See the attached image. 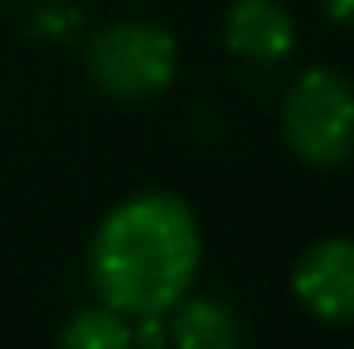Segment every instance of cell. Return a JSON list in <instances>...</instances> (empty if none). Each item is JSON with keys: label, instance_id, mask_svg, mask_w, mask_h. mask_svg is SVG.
<instances>
[{"label": "cell", "instance_id": "cell-9", "mask_svg": "<svg viewBox=\"0 0 354 349\" xmlns=\"http://www.w3.org/2000/svg\"><path fill=\"white\" fill-rule=\"evenodd\" d=\"M140 325L132 329V341H140V346H165L169 341V325H165V317H136Z\"/></svg>", "mask_w": 354, "mask_h": 349}, {"label": "cell", "instance_id": "cell-8", "mask_svg": "<svg viewBox=\"0 0 354 349\" xmlns=\"http://www.w3.org/2000/svg\"><path fill=\"white\" fill-rule=\"evenodd\" d=\"M83 25V8L75 0H37L29 12V29L46 41H66Z\"/></svg>", "mask_w": 354, "mask_h": 349}, {"label": "cell", "instance_id": "cell-4", "mask_svg": "<svg viewBox=\"0 0 354 349\" xmlns=\"http://www.w3.org/2000/svg\"><path fill=\"white\" fill-rule=\"evenodd\" d=\"M292 292L301 308L326 325H351L354 321V239H326L309 247L297 271Z\"/></svg>", "mask_w": 354, "mask_h": 349}, {"label": "cell", "instance_id": "cell-5", "mask_svg": "<svg viewBox=\"0 0 354 349\" xmlns=\"http://www.w3.org/2000/svg\"><path fill=\"white\" fill-rule=\"evenodd\" d=\"M297 25L284 4L276 0H235L227 12V46L243 62L272 66L292 54Z\"/></svg>", "mask_w": 354, "mask_h": 349}, {"label": "cell", "instance_id": "cell-3", "mask_svg": "<svg viewBox=\"0 0 354 349\" xmlns=\"http://www.w3.org/2000/svg\"><path fill=\"white\" fill-rule=\"evenodd\" d=\"M91 79L107 94L145 99L174 83L177 74V41L169 29L153 21H115L103 25L87 46Z\"/></svg>", "mask_w": 354, "mask_h": 349}, {"label": "cell", "instance_id": "cell-2", "mask_svg": "<svg viewBox=\"0 0 354 349\" xmlns=\"http://www.w3.org/2000/svg\"><path fill=\"white\" fill-rule=\"evenodd\" d=\"M284 144L313 169H334L354 152V87L338 70H305L280 107Z\"/></svg>", "mask_w": 354, "mask_h": 349}, {"label": "cell", "instance_id": "cell-10", "mask_svg": "<svg viewBox=\"0 0 354 349\" xmlns=\"http://www.w3.org/2000/svg\"><path fill=\"white\" fill-rule=\"evenodd\" d=\"M322 8H326V17H330L334 25L354 29V0H322Z\"/></svg>", "mask_w": 354, "mask_h": 349}, {"label": "cell", "instance_id": "cell-7", "mask_svg": "<svg viewBox=\"0 0 354 349\" xmlns=\"http://www.w3.org/2000/svg\"><path fill=\"white\" fill-rule=\"evenodd\" d=\"M62 346L71 349H128L132 346V329L128 317L115 308H83L66 321L62 329Z\"/></svg>", "mask_w": 354, "mask_h": 349}, {"label": "cell", "instance_id": "cell-6", "mask_svg": "<svg viewBox=\"0 0 354 349\" xmlns=\"http://www.w3.org/2000/svg\"><path fill=\"white\" fill-rule=\"evenodd\" d=\"M239 337H243V329H239L235 312L218 300H189L169 321V341H177L181 349H231Z\"/></svg>", "mask_w": 354, "mask_h": 349}, {"label": "cell", "instance_id": "cell-1", "mask_svg": "<svg viewBox=\"0 0 354 349\" xmlns=\"http://www.w3.org/2000/svg\"><path fill=\"white\" fill-rule=\"evenodd\" d=\"M202 235L174 193H136L120 201L91 239V288L124 317H165L194 283Z\"/></svg>", "mask_w": 354, "mask_h": 349}]
</instances>
